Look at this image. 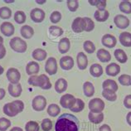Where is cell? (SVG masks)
<instances>
[{
	"label": "cell",
	"mask_w": 131,
	"mask_h": 131,
	"mask_svg": "<svg viewBox=\"0 0 131 131\" xmlns=\"http://www.w3.org/2000/svg\"><path fill=\"white\" fill-rule=\"evenodd\" d=\"M79 129L80 121L72 114H62L55 124V131H79Z\"/></svg>",
	"instance_id": "6da1fadb"
},
{
	"label": "cell",
	"mask_w": 131,
	"mask_h": 131,
	"mask_svg": "<svg viewBox=\"0 0 131 131\" xmlns=\"http://www.w3.org/2000/svg\"><path fill=\"white\" fill-rule=\"evenodd\" d=\"M24 110V103L20 100H15L12 102L7 103L3 107V114L8 117H14Z\"/></svg>",
	"instance_id": "7a4b0ae2"
},
{
	"label": "cell",
	"mask_w": 131,
	"mask_h": 131,
	"mask_svg": "<svg viewBox=\"0 0 131 131\" xmlns=\"http://www.w3.org/2000/svg\"><path fill=\"white\" fill-rule=\"evenodd\" d=\"M9 46L12 49L18 53H24L27 49V44L19 37H14L10 40Z\"/></svg>",
	"instance_id": "3957f363"
},
{
	"label": "cell",
	"mask_w": 131,
	"mask_h": 131,
	"mask_svg": "<svg viewBox=\"0 0 131 131\" xmlns=\"http://www.w3.org/2000/svg\"><path fill=\"white\" fill-rule=\"evenodd\" d=\"M88 107L91 112L93 113H101L103 112V110H105V105L103 100L100 98H94L91 99L89 101Z\"/></svg>",
	"instance_id": "277c9868"
},
{
	"label": "cell",
	"mask_w": 131,
	"mask_h": 131,
	"mask_svg": "<svg viewBox=\"0 0 131 131\" xmlns=\"http://www.w3.org/2000/svg\"><path fill=\"white\" fill-rule=\"evenodd\" d=\"M32 109L37 112H41L46 109L47 106V99L43 95H37L32 101Z\"/></svg>",
	"instance_id": "5b68a950"
},
{
	"label": "cell",
	"mask_w": 131,
	"mask_h": 131,
	"mask_svg": "<svg viewBox=\"0 0 131 131\" xmlns=\"http://www.w3.org/2000/svg\"><path fill=\"white\" fill-rule=\"evenodd\" d=\"M7 79L11 84L16 85L18 84L21 79V73L17 68L14 67H10L6 72Z\"/></svg>",
	"instance_id": "8992f818"
},
{
	"label": "cell",
	"mask_w": 131,
	"mask_h": 131,
	"mask_svg": "<svg viewBox=\"0 0 131 131\" xmlns=\"http://www.w3.org/2000/svg\"><path fill=\"white\" fill-rule=\"evenodd\" d=\"M77 98L71 94H65L60 99V105L64 109H69L73 107Z\"/></svg>",
	"instance_id": "52a82bcc"
},
{
	"label": "cell",
	"mask_w": 131,
	"mask_h": 131,
	"mask_svg": "<svg viewBox=\"0 0 131 131\" xmlns=\"http://www.w3.org/2000/svg\"><path fill=\"white\" fill-rule=\"evenodd\" d=\"M58 69L57 66V61L55 57H51L46 61V64H45V71L50 75H52L57 74Z\"/></svg>",
	"instance_id": "ba28073f"
},
{
	"label": "cell",
	"mask_w": 131,
	"mask_h": 131,
	"mask_svg": "<svg viewBox=\"0 0 131 131\" xmlns=\"http://www.w3.org/2000/svg\"><path fill=\"white\" fill-rule=\"evenodd\" d=\"M46 17V13L42 8H35L31 10L30 12V18L34 23H42Z\"/></svg>",
	"instance_id": "9c48e42d"
},
{
	"label": "cell",
	"mask_w": 131,
	"mask_h": 131,
	"mask_svg": "<svg viewBox=\"0 0 131 131\" xmlns=\"http://www.w3.org/2000/svg\"><path fill=\"white\" fill-rule=\"evenodd\" d=\"M71 29L75 33H81L85 30V21L84 18L77 17L75 18L71 24Z\"/></svg>",
	"instance_id": "30bf717a"
},
{
	"label": "cell",
	"mask_w": 131,
	"mask_h": 131,
	"mask_svg": "<svg viewBox=\"0 0 131 131\" xmlns=\"http://www.w3.org/2000/svg\"><path fill=\"white\" fill-rule=\"evenodd\" d=\"M114 23L119 29H125L129 26L130 21L125 15L124 14H117L114 18Z\"/></svg>",
	"instance_id": "8fae6325"
},
{
	"label": "cell",
	"mask_w": 131,
	"mask_h": 131,
	"mask_svg": "<svg viewBox=\"0 0 131 131\" xmlns=\"http://www.w3.org/2000/svg\"><path fill=\"white\" fill-rule=\"evenodd\" d=\"M101 43L104 47L107 48H113L116 46L117 44V39L116 37L112 35V34L106 33L103 35L101 38Z\"/></svg>",
	"instance_id": "7c38bea8"
},
{
	"label": "cell",
	"mask_w": 131,
	"mask_h": 131,
	"mask_svg": "<svg viewBox=\"0 0 131 131\" xmlns=\"http://www.w3.org/2000/svg\"><path fill=\"white\" fill-rule=\"evenodd\" d=\"M0 32L5 37H11L14 34L15 27L10 22H3L0 25Z\"/></svg>",
	"instance_id": "4fadbf2b"
},
{
	"label": "cell",
	"mask_w": 131,
	"mask_h": 131,
	"mask_svg": "<svg viewBox=\"0 0 131 131\" xmlns=\"http://www.w3.org/2000/svg\"><path fill=\"white\" fill-rule=\"evenodd\" d=\"M74 59L71 56H64L60 59L59 64L64 71H70L74 67Z\"/></svg>",
	"instance_id": "5bb4252c"
},
{
	"label": "cell",
	"mask_w": 131,
	"mask_h": 131,
	"mask_svg": "<svg viewBox=\"0 0 131 131\" xmlns=\"http://www.w3.org/2000/svg\"><path fill=\"white\" fill-rule=\"evenodd\" d=\"M77 63L79 70L84 71L88 66V58L84 52L80 51L77 55Z\"/></svg>",
	"instance_id": "9a60e30c"
},
{
	"label": "cell",
	"mask_w": 131,
	"mask_h": 131,
	"mask_svg": "<svg viewBox=\"0 0 131 131\" xmlns=\"http://www.w3.org/2000/svg\"><path fill=\"white\" fill-rule=\"evenodd\" d=\"M8 91L11 96H13V97H14V98H18L22 95V92H23L22 85L20 83L16 84V85L9 83L8 85Z\"/></svg>",
	"instance_id": "2e32d148"
},
{
	"label": "cell",
	"mask_w": 131,
	"mask_h": 131,
	"mask_svg": "<svg viewBox=\"0 0 131 131\" xmlns=\"http://www.w3.org/2000/svg\"><path fill=\"white\" fill-rule=\"evenodd\" d=\"M37 86H39L42 90H49L51 88V83L49 77L45 74H41L38 75V81H37Z\"/></svg>",
	"instance_id": "e0dca14e"
},
{
	"label": "cell",
	"mask_w": 131,
	"mask_h": 131,
	"mask_svg": "<svg viewBox=\"0 0 131 131\" xmlns=\"http://www.w3.org/2000/svg\"><path fill=\"white\" fill-rule=\"evenodd\" d=\"M120 72V66L115 62L110 63L105 67V73L109 77H116Z\"/></svg>",
	"instance_id": "ac0fdd59"
},
{
	"label": "cell",
	"mask_w": 131,
	"mask_h": 131,
	"mask_svg": "<svg viewBox=\"0 0 131 131\" xmlns=\"http://www.w3.org/2000/svg\"><path fill=\"white\" fill-rule=\"evenodd\" d=\"M71 48V42L67 37L61 38L58 42V51L61 54H66L68 52Z\"/></svg>",
	"instance_id": "d6986e66"
},
{
	"label": "cell",
	"mask_w": 131,
	"mask_h": 131,
	"mask_svg": "<svg viewBox=\"0 0 131 131\" xmlns=\"http://www.w3.org/2000/svg\"><path fill=\"white\" fill-rule=\"evenodd\" d=\"M40 71V66L37 61H29L26 66V73L29 75H37Z\"/></svg>",
	"instance_id": "ffe728a7"
},
{
	"label": "cell",
	"mask_w": 131,
	"mask_h": 131,
	"mask_svg": "<svg viewBox=\"0 0 131 131\" xmlns=\"http://www.w3.org/2000/svg\"><path fill=\"white\" fill-rule=\"evenodd\" d=\"M96 57H97L98 60L101 61L103 63L109 62L111 60V55H110V51L104 49V48H101L96 52Z\"/></svg>",
	"instance_id": "44dd1931"
},
{
	"label": "cell",
	"mask_w": 131,
	"mask_h": 131,
	"mask_svg": "<svg viewBox=\"0 0 131 131\" xmlns=\"http://www.w3.org/2000/svg\"><path fill=\"white\" fill-rule=\"evenodd\" d=\"M105 115L104 113L101 112V113H93L90 111L88 114V119L90 120V122L92 124H95V125H99L101 124L103 120H104Z\"/></svg>",
	"instance_id": "7402d4cb"
},
{
	"label": "cell",
	"mask_w": 131,
	"mask_h": 131,
	"mask_svg": "<svg viewBox=\"0 0 131 131\" xmlns=\"http://www.w3.org/2000/svg\"><path fill=\"white\" fill-rule=\"evenodd\" d=\"M68 87V83L67 81L64 78H59L58 80L55 82L54 85V88L55 91H56L57 93H63L67 90Z\"/></svg>",
	"instance_id": "603a6c76"
},
{
	"label": "cell",
	"mask_w": 131,
	"mask_h": 131,
	"mask_svg": "<svg viewBox=\"0 0 131 131\" xmlns=\"http://www.w3.org/2000/svg\"><path fill=\"white\" fill-rule=\"evenodd\" d=\"M119 41L123 47H131V33L129 32H123L119 34Z\"/></svg>",
	"instance_id": "cb8c5ba5"
},
{
	"label": "cell",
	"mask_w": 131,
	"mask_h": 131,
	"mask_svg": "<svg viewBox=\"0 0 131 131\" xmlns=\"http://www.w3.org/2000/svg\"><path fill=\"white\" fill-rule=\"evenodd\" d=\"M103 67L101 65H100L98 63H94L90 67V74H91L93 77L98 78L101 77L103 75Z\"/></svg>",
	"instance_id": "d4e9b609"
},
{
	"label": "cell",
	"mask_w": 131,
	"mask_h": 131,
	"mask_svg": "<svg viewBox=\"0 0 131 131\" xmlns=\"http://www.w3.org/2000/svg\"><path fill=\"white\" fill-rule=\"evenodd\" d=\"M32 57L36 61H42L44 60H46V58L47 57V52L44 49H42V48H36L32 51Z\"/></svg>",
	"instance_id": "484cf974"
},
{
	"label": "cell",
	"mask_w": 131,
	"mask_h": 131,
	"mask_svg": "<svg viewBox=\"0 0 131 131\" xmlns=\"http://www.w3.org/2000/svg\"><path fill=\"white\" fill-rule=\"evenodd\" d=\"M20 34L23 38L30 39L34 35V29L32 28V27L29 25L22 26L21 28H20Z\"/></svg>",
	"instance_id": "4316f807"
},
{
	"label": "cell",
	"mask_w": 131,
	"mask_h": 131,
	"mask_svg": "<svg viewBox=\"0 0 131 131\" xmlns=\"http://www.w3.org/2000/svg\"><path fill=\"white\" fill-rule=\"evenodd\" d=\"M114 56H115V59L121 64H125L128 61V56L125 51L122 49H116L114 51Z\"/></svg>",
	"instance_id": "83f0119b"
},
{
	"label": "cell",
	"mask_w": 131,
	"mask_h": 131,
	"mask_svg": "<svg viewBox=\"0 0 131 131\" xmlns=\"http://www.w3.org/2000/svg\"><path fill=\"white\" fill-rule=\"evenodd\" d=\"M109 17L110 13L107 10H105V11H98V10H96L94 13V18L100 23L106 22L108 20Z\"/></svg>",
	"instance_id": "f1b7e54d"
},
{
	"label": "cell",
	"mask_w": 131,
	"mask_h": 131,
	"mask_svg": "<svg viewBox=\"0 0 131 131\" xmlns=\"http://www.w3.org/2000/svg\"><path fill=\"white\" fill-rule=\"evenodd\" d=\"M102 88H103V90L108 89V90H111V91L116 92L117 91H118L119 86H118V84H117V82L115 81L111 80V79H107V80L103 81Z\"/></svg>",
	"instance_id": "f546056e"
},
{
	"label": "cell",
	"mask_w": 131,
	"mask_h": 131,
	"mask_svg": "<svg viewBox=\"0 0 131 131\" xmlns=\"http://www.w3.org/2000/svg\"><path fill=\"white\" fill-rule=\"evenodd\" d=\"M83 92L86 97H92L95 94V86L91 82L86 81L83 84Z\"/></svg>",
	"instance_id": "4dcf8cb0"
},
{
	"label": "cell",
	"mask_w": 131,
	"mask_h": 131,
	"mask_svg": "<svg viewBox=\"0 0 131 131\" xmlns=\"http://www.w3.org/2000/svg\"><path fill=\"white\" fill-rule=\"evenodd\" d=\"M102 96L108 101L114 102L117 100V95L115 91H111V90L104 89L102 91Z\"/></svg>",
	"instance_id": "1f68e13d"
},
{
	"label": "cell",
	"mask_w": 131,
	"mask_h": 131,
	"mask_svg": "<svg viewBox=\"0 0 131 131\" xmlns=\"http://www.w3.org/2000/svg\"><path fill=\"white\" fill-rule=\"evenodd\" d=\"M47 112L51 117H57L61 112V109L57 104H51L47 106Z\"/></svg>",
	"instance_id": "d6a6232c"
},
{
	"label": "cell",
	"mask_w": 131,
	"mask_h": 131,
	"mask_svg": "<svg viewBox=\"0 0 131 131\" xmlns=\"http://www.w3.org/2000/svg\"><path fill=\"white\" fill-rule=\"evenodd\" d=\"M119 8L120 12L125 14H130L131 13V2L128 0H124L121 1L119 4Z\"/></svg>",
	"instance_id": "836d02e7"
},
{
	"label": "cell",
	"mask_w": 131,
	"mask_h": 131,
	"mask_svg": "<svg viewBox=\"0 0 131 131\" xmlns=\"http://www.w3.org/2000/svg\"><path fill=\"white\" fill-rule=\"evenodd\" d=\"M85 108V102L82 101L81 99L77 98V101H75V103L73 107H71L70 109V110L71 112H75V113H79L81 112L82 110Z\"/></svg>",
	"instance_id": "e575fe53"
},
{
	"label": "cell",
	"mask_w": 131,
	"mask_h": 131,
	"mask_svg": "<svg viewBox=\"0 0 131 131\" xmlns=\"http://www.w3.org/2000/svg\"><path fill=\"white\" fill-rule=\"evenodd\" d=\"M14 21L18 23V24H23L24 23L26 22L27 20V16L26 13H24L23 11H21V10H18L14 13Z\"/></svg>",
	"instance_id": "d590c367"
},
{
	"label": "cell",
	"mask_w": 131,
	"mask_h": 131,
	"mask_svg": "<svg viewBox=\"0 0 131 131\" xmlns=\"http://www.w3.org/2000/svg\"><path fill=\"white\" fill-rule=\"evenodd\" d=\"M88 3L92 6H95L98 11H105L106 8L107 2L105 0H93V1H88Z\"/></svg>",
	"instance_id": "8d00e7d4"
},
{
	"label": "cell",
	"mask_w": 131,
	"mask_h": 131,
	"mask_svg": "<svg viewBox=\"0 0 131 131\" xmlns=\"http://www.w3.org/2000/svg\"><path fill=\"white\" fill-rule=\"evenodd\" d=\"M48 32H49V34L51 36L55 37H60L64 33L63 29L57 26H51L49 28H48Z\"/></svg>",
	"instance_id": "74e56055"
},
{
	"label": "cell",
	"mask_w": 131,
	"mask_h": 131,
	"mask_svg": "<svg viewBox=\"0 0 131 131\" xmlns=\"http://www.w3.org/2000/svg\"><path fill=\"white\" fill-rule=\"evenodd\" d=\"M12 17V10L8 7H1L0 8V18L2 19H9Z\"/></svg>",
	"instance_id": "f35d334b"
},
{
	"label": "cell",
	"mask_w": 131,
	"mask_h": 131,
	"mask_svg": "<svg viewBox=\"0 0 131 131\" xmlns=\"http://www.w3.org/2000/svg\"><path fill=\"white\" fill-rule=\"evenodd\" d=\"M118 81L121 85L129 86V85H131V75L128 74H123L119 77Z\"/></svg>",
	"instance_id": "ab89813d"
},
{
	"label": "cell",
	"mask_w": 131,
	"mask_h": 131,
	"mask_svg": "<svg viewBox=\"0 0 131 131\" xmlns=\"http://www.w3.org/2000/svg\"><path fill=\"white\" fill-rule=\"evenodd\" d=\"M83 49L85 52H87L89 54L94 53L95 51V46L93 42L90 40H86L83 43Z\"/></svg>",
	"instance_id": "60d3db41"
},
{
	"label": "cell",
	"mask_w": 131,
	"mask_h": 131,
	"mask_svg": "<svg viewBox=\"0 0 131 131\" xmlns=\"http://www.w3.org/2000/svg\"><path fill=\"white\" fill-rule=\"evenodd\" d=\"M41 129L42 131H52L53 129V124L50 119H43L41 123Z\"/></svg>",
	"instance_id": "b9f144b4"
},
{
	"label": "cell",
	"mask_w": 131,
	"mask_h": 131,
	"mask_svg": "<svg viewBox=\"0 0 131 131\" xmlns=\"http://www.w3.org/2000/svg\"><path fill=\"white\" fill-rule=\"evenodd\" d=\"M25 130L26 131H40L39 124L36 121H33V120H30V121L27 122L26 124Z\"/></svg>",
	"instance_id": "7bdbcfd3"
},
{
	"label": "cell",
	"mask_w": 131,
	"mask_h": 131,
	"mask_svg": "<svg viewBox=\"0 0 131 131\" xmlns=\"http://www.w3.org/2000/svg\"><path fill=\"white\" fill-rule=\"evenodd\" d=\"M67 6L69 9V11L74 13L77 11L79 8V2L77 0H67Z\"/></svg>",
	"instance_id": "ee69618b"
},
{
	"label": "cell",
	"mask_w": 131,
	"mask_h": 131,
	"mask_svg": "<svg viewBox=\"0 0 131 131\" xmlns=\"http://www.w3.org/2000/svg\"><path fill=\"white\" fill-rule=\"evenodd\" d=\"M61 17H62L61 16V13L59 11H53L50 15V21L53 24L58 23L61 21Z\"/></svg>",
	"instance_id": "f6af8a7d"
},
{
	"label": "cell",
	"mask_w": 131,
	"mask_h": 131,
	"mask_svg": "<svg viewBox=\"0 0 131 131\" xmlns=\"http://www.w3.org/2000/svg\"><path fill=\"white\" fill-rule=\"evenodd\" d=\"M11 126V121L4 117L0 118V131H6Z\"/></svg>",
	"instance_id": "bcb514c9"
},
{
	"label": "cell",
	"mask_w": 131,
	"mask_h": 131,
	"mask_svg": "<svg viewBox=\"0 0 131 131\" xmlns=\"http://www.w3.org/2000/svg\"><path fill=\"white\" fill-rule=\"evenodd\" d=\"M85 32H91L95 28V23L94 21L88 17H85Z\"/></svg>",
	"instance_id": "7dc6e473"
},
{
	"label": "cell",
	"mask_w": 131,
	"mask_h": 131,
	"mask_svg": "<svg viewBox=\"0 0 131 131\" xmlns=\"http://www.w3.org/2000/svg\"><path fill=\"white\" fill-rule=\"evenodd\" d=\"M37 81H38V75H30V77L27 80L28 84L30 85H32V86H37Z\"/></svg>",
	"instance_id": "c3c4849f"
},
{
	"label": "cell",
	"mask_w": 131,
	"mask_h": 131,
	"mask_svg": "<svg viewBox=\"0 0 131 131\" xmlns=\"http://www.w3.org/2000/svg\"><path fill=\"white\" fill-rule=\"evenodd\" d=\"M124 105L127 109H131V95H127L124 99Z\"/></svg>",
	"instance_id": "681fc988"
},
{
	"label": "cell",
	"mask_w": 131,
	"mask_h": 131,
	"mask_svg": "<svg viewBox=\"0 0 131 131\" xmlns=\"http://www.w3.org/2000/svg\"><path fill=\"white\" fill-rule=\"evenodd\" d=\"M6 48L4 47L3 44H0V60L4 58V57L6 56Z\"/></svg>",
	"instance_id": "f907efd6"
},
{
	"label": "cell",
	"mask_w": 131,
	"mask_h": 131,
	"mask_svg": "<svg viewBox=\"0 0 131 131\" xmlns=\"http://www.w3.org/2000/svg\"><path fill=\"white\" fill-rule=\"evenodd\" d=\"M99 131H112V130H111V128H110V125L105 124V125H103L100 127Z\"/></svg>",
	"instance_id": "816d5d0a"
},
{
	"label": "cell",
	"mask_w": 131,
	"mask_h": 131,
	"mask_svg": "<svg viewBox=\"0 0 131 131\" xmlns=\"http://www.w3.org/2000/svg\"><path fill=\"white\" fill-rule=\"evenodd\" d=\"M5 95H6V91L4 89L0 88V101L4 98Z\"/></svg>",
	"instance_id": "f5cc1de1"
},
{
	"label": "cell",
	"mask_w": 131,
	"mask_h": 131,
	"mask_svg": "<svg viewBox=\"0 0 131 131\" xmlns=\"http://www.w3.org/2000/svg\"><path fill=\"white\" fill-rule=\"evenodd\" d=\"M126 122L127 124L131 126V112H129L128 114H127V115H126Z\"/></svg>",
	"instance_id": "db71d44e"
},
{
	"label": "cell",
	"mask_w": 131,
	"mask_h": 131,
	"mask_svg": "<svg viewBox=\"0 0 131 131\" xmlns=\"http://www.w3.org/2000/svg\"><path fill=\"white\" fill-rule=\"evenodd\" d=\"M9 131H23V129L22 128H20V127H13V128L10 129Z\"/></svg>",
	"instance_id": "11a10c76"
},
{
	"label": "cell",
	"mask_w": 131,
	"mask_h": 131,
	"mask_svg": "<svg viewBox=\"0 0 131 131\" xmlns=\"http://www.w3.org/2000/svg\"><path fill=\"white\" fill-rule=\"evenodd\" d=\"M3 72H4V68H3L1 65H0V75H1Z\"/></svg>",
	"instance_id": "9f6ffc18"
},
{
	"label": "cell",
	"mask_w": 131,
	"mask_h": 131,
	"mask_svg": "<svg viewBox=\"0 0 131 131\" xmlns=\"http://www.w3.org/2000/svg\"><path fill=\"white\" fill-rule=\"evenodd\" d=\"M37 3H39V4H42V3H47V1H36Z\"/></svg>",
	"instance_id": "6f0895ef"
},
{
	"label": "cell",
	"mask_w": 131,
	"mask_h": 131,
	"mask_svg": "<svg viewBox=\"0 0 131 131\" xmlns=\"http://www.w3.org/2000/svg\"><path fill=\"white\" fill-rule=\"evenodd\" d=\"M3 42H4V40H3V37L0 36V44H3Z\"/></svg>",
	"instance_id": "680465c9"
}]
</instances>
